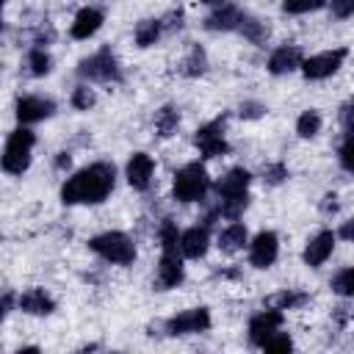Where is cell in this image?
Masks as SVG:
<instances>
[{"instance_id": "6da1fadb", "label": "cell", "mask_w": 354, "mask_h": 354, "mask_svg": "<svg viewBox=\"0 0 354 354\" xmlns=\"http://www.w3.org/2000/svg\"><path fill=\"white\" fill-rule=\"evenodd\" d=\"M116 171L111 163H91L80 171H75L64 185H61V202L64 205H97L108 199L113 191Z\"/></svg>"}, {"instance_id": "7a4b0ae2", "label": "cell", "mask_w": 354, "mask_h": 354, "mask_svg": "<svg viewBox=\"0 0 354 354\" xmlns=\"http://www.w3.org/2000/svg\"><path fill=\"white\" fill-rule=\"evenodd\" d=\"M249 180H252V174L238 166V169H230V171L216 183L221 216H227V218H238V216H241V210L249 205V194H246Z\"/></svg>"}, {"instance_id": "3957f363", "label": "cell", "mask_w": 354, "mask_h": 354, "mask_svg": "<svg viewBox=\"0 0 354 354\" xmlns=\"http://www.w3.org/2000/svg\"><path fill=\"white\" fill-rule=\"evenodd\" d=\"M88 249L94 254H100L102 260L108 263H116V266H130L136 260V246L133 241L124 235V232H102V235H94L88 241Z\"/></svg>"}, {"instance_id": "277c9868", "label": "cell", "mask_w": 354, "mask_h": 354, "mask_svg": "<svg viewBox=\"0 0 354 354\" xmlns=\"http://www.w3.org/2000/svg\"><path fill=\"white\" fill-rule=\"evenodd\" d=\"M207 188H210V177H207L205 166L202 163H188L174 174L171 194L180 202H199L207 194Z\"/></svg>"}, {"instance_id": "5b68a950", "label": "cell", "mask_w": 354, "mask_h": 354, "mask_svg": "<svg viewBox=\"0 0 354 354\" xmlns=\"http://www.w3.org/2000/svg\"><path fill=\"white\" fill-rule=\"evenodd\" d=\"M36 144V136L25 127L14 130L6 141V149H3V171L6 174H22L28 171L30 166V149Z\"/></svg>"}, {"instance_id": "8992f818", "label": "cell", "mask_w": 354, "mask_h": 354, "mask_svg": "<svg viewBox=\"0 0 354 354\" xmlns=\"http://www.w3.org/2000/svg\"><path fill=\"white\" fill-rule=\"evenodd\" d=\"M77 75H83L88 80H100V83H119L122 80L119 61H116V55L108 47H102L94 55L83 58L80 66H77Z\"/></svg>"}, {"instance_id": "52a82bcc", "label": "cell", "mask_w": 354, "mask_h": 354, "mask_svg": "<svg viewBox=\"0 0 354 354\" xmlns=\"http://www.w3.org/2000/svg\"><path fill=\"white\" fill-rule=\"evenodd\" d=\"M346 55H348V50H346V47L318 53V55H313V58L301 61V72H304V77H307V80H324V77L335 75V72L343 66Z\"/></svg>"}, {"instance_id": "ba28073f", "label": "cell", "mask_w": 354, "mask_h": 354, "mask_svg": "<svg viewBox=\"0 0 354 354\" xmlns=\"http://www.w3.org/2000/svg\"><path fill=\"white\" fill-rule=\"evenodd\" d=\"M194 144L199 147V152L205 155V158H218V155H224L230 147H227V141H224V116L221 119H213V122H207V124H202L199 130H196V136H194Z\"/></svg>"}, {"instance_id": "9c48e42d", "label": "cell", "mask_w": 354, "mask_h": 354, "mask_svg": "<svg viewBox=\"0 0 354 354\" xmlns=\"http://www.w3.org/2000/svg\"><path fill=\"white\" fill-rule=\"evenodd\" d=\"M205 329H210V313L205 307L183 310L166 321L169 335H194V332H205Z\"/></svg>"}, {"instance_id": "30bf717a", "label": "cell", "mask_w": 354, "mask_h": 354, "mask_svg": "<svg viewBox=\"0 0 354 354\" xmlns=\"http://www.w3.org/2000/svg\"><path fill=\"white\" fill-rule=\"evenodd\" d=\"M277 252H279V241L271 230L266 232H257L252 246H249V263L254 268H268L274 260H277Z\"/></svg>"}, {"instance_id": "8fae6325", "label": "cell", "mask_w": 354, "mask_h": 354, "mask_svg": "<svg viewBox=\"0 0 354 354\" xmlns=\"http://www.w3.org/2000/svg\"><path fill=\"white\" fill-rule=\"evenodd\" d=\"M279 326H282V313H279L277 307L263 310V313H257V315L249 321V340H252L254 346H263L274 332H279Z\"/></svg>"}, {"instance_id": "7c38bea8", "label": "cell", "mask_w": 354, "mask_h": 354, "mask_svg": "<svg viewBox=\"0 0 354 354\" xmlns=\"http://www.w3.org/2000/svg\"><path fill=\"white\" fill-rule=\"evenodd\" d=\"M180 249H163V257L158 263V288L169 290L174 285L183 282V260H180Z\"/></svg>"}, {"instance_id": "4fadbf2b", "label": "cell", "mask_w": 354, "mask_h": 354, "mask_svg": "<svg viewBox=\"0 0 354 354\" xmlns=\"http://www.w3.org/2000/svg\"><path fill=\"white\" fill-rule=\"evenodd\" d=\"M332 249H335V232H332V230H321V232L304 246L301 260H304L310 268H318V266L326 263V257L332 254Z\"/></svg>"}, {"instance_id": "5bb4252c", "label": "cell", "mask_w": 354, "mask_h": 354, "mask_svg": "<svg viewBox=\"0 0 354 354\" xmlns=\"http://www.w3.org/2000/svg\"><path fill=\"white\" fill-rule=\"evenodd\" d=\"M55 105L44 97H19L17 100V119L22 124H30V122H41L47 116H53Z\"/></svg>"}, {"instance_id": "9a60e30c", "label": "cell", "mask_w": 354, "mask_h": 354, "mask_svg": "<svg viewBox=\"0 0 354 354\" xmlns=\"http://www.w3.org/2000/svg\"><path fill=\"white\" fill-rule=\"evenodd\" d=\"M152 171H155V163H152V158H149L147 152H136V155L127 160V169H124L127 183H130L136 191H144V188L149 185Z\"/></svg>"}, {"instance_id": "2e32d148", "label": "cell", "mask_w": 354, "mask_h": 354, "mask_svg": "<svg viewBox=\"0 0 354 354\" xmlns=\"http://www.w3.org/2000/svg\"><path fill=\"white\" fill-rule=\"evenodd\" d=\"M246 14H241L232 3H221L207 19H205V28L207 30H238L241 22H243Z\"/></svg>"}, {"instance_id": "e0dca14e", "label": "cell", "mask_w": 354, "mask_h": 354, "mask_svg": "<svg viewBox=\"0 0 354 354\" xmlns=\"http://www.w3.org/2000/svg\"><path fill=\"white\" fill-rule=\"evenodd\" d=\"M100 28H102V11L86 6V8H80V11L75 14V22H72L69 33H72V39H88V36H94Z\"/></svg>"}, {"instance_id": "ac0fdd59", "label": "cell", "mask_w": 354, "mask_h": 354, "mask_svg": "<svg viewBox=\"0 0 354 354\" xmlns=\"http://www.w3.org/2000/svg\"><path fill=\"white\" fill-rule=\"evenodd\" d=\"M207 243H210L207 227H191V230H185V232L180 235V252H183V257H188V260L205 257Z\"/></svg>"}, {"instance_id": "d6986e66", "label": "cell", "mask_w": 354, "mask_h": 354, "mask_svg": "<svg viewBox=\"0 0 354 354\" xmlns=\"http://www.w3.org/2000/svg\"><path fill=\"white\" fill-rule=\"evenodd\" d=\"M296 66H301V50L296 44L277 47L268 58V72L271 75H285V72H293Z\"/></svg>"}, {"instance_id": "ffe728a7", "label": "cell", "mask_w": 354, "mask_h": 354, "mask_svg": "<svg viewBox=\"0 0 354 354\" xmlns=\"http://www.w3.org/2000/svg\"><path fill=\"white\" fill-rule=\"evenodd\" d=\"M19 310L22 313H30V315H50L55 310V301L41 288H30V290H25L19 296Z\"/></svg>"}, {"instance_id": "44dd1931", "label": "cell", "mask_w": 354, "mask_h": 354, "mask_svg": "<svg viewBox=\"0 0 354 354\" xmlns=\"http://www.w3.org/2000/svg\"><path fill=\"white\" fill-rule=\"evenodd\" d=\"M243 243H246V227L238 221L218 232V249L221 252H238Z\"/></svg>"}, {"instance_id": "7402d4cb", "label": "cell", "mask_w": 354, "mask_h": 354, "mask_svg": "<svg viewBox=\"0 0 354 354\" xmlns=\"http://www.w3.org/2000/svg\"><path fill=\"white\" fill-rule=\"evenodd\" d=\"M160 30H163V22L160 19H141L136 25V44L138 47H152L158 41Z\"/></svg>"}, {"instance_id": "603a6c76", "label": "cell", "mask_w": 354, "mask_h": 354, "mask_svg": "<svg viewBox=\"0 0 354 354\" xmlns=\"http://www.w3.org/2000/svg\"><path fill=\"white\" fill-rule=\"evenodd\" d=\"M177 124H180V113L171 108V105H163L158 113H155V130H158V136H171L174 130H177Z\"/></svg>"}, {"instance_id": "cb8c5ba5", "label": "cell", "mask_w": 354, "mask_h": 354, "mask_svg": "<svg viewBox=\"0 0 354 354\" xmlns=\"http://www.w3.org/2000/svg\"><path fill=\"white\" fill-rule=\"evenodd\" d=\"M318 130H321V113H318L315 108L304 111V113L299 116V122H296V133H299L301 138H313V136H318Z\"/></svg>"}, {"instance_id": "d4e9b609", "label": "cell", "mask_w": 354, "mask_h": 354, "mask_svg": "<svg viewBox=\"0 0 354 354\" xmlns=\"http://www.w3.org/2000/svg\"><path fill=\"white\" fill-rule=\"evenodd\" d=\"M180 72L183 75H188V77H194V75H202L205 72V53H202V47L199 44H194L191 47V53L185 55V61L180 64Z\"/></svg>"}, {"instance_id": "484cf974", "label": "cell", "mask_w": 354, "mask_h": 354, "mask_svg": "<svg viewBox=\"0 0 354 354\" xmlns=\"http://www.w3.org/2000/svg\"><path fill=\"white\" fill-rule=\"evenodd\" d=\"M28 69H30V75L44 77V75L53 69V61H50V55H47L41 47H33V50L28 53Z\"/></svg>"}, {"instance_id": "4316f807", "label": "cell", "mask_w": 354, "mask_h": 354, "mask_svg": "<svg viewBox=\"0 0 354 354\" xmlns=\"http://www.w3.org/2000/svg\"><path fill=\"white\" fill-rule=\"evenodd\" d=\"M332 290H335L337 296H354V266H348V268H343L340 274H335Z\"/></svg>"}, {"instance_id": "83f0119b", "label": "cell", "mask_w": 354, "mask_h": 354, "mask_svg": "<svg viewBox=\"0 0 354 354\" xmlns=\"http://www.w3.org/2000/svg\"><path fill=\"white\" fill-rule=\"evenodd\" d=\"M238 30H241L249 41H254V44H257V41H263V39H266V33H268V30L263 28V22H260V19H252V17H243V22H241V28H238Z\"/></svg>"}, {"instance_id": "f1b7e54d", "label": "cell", "mask_w": 354, "mask_h": 354, "mask_svg": "<svg viewBox=\"0 0 354 354\" xmlns=\"http://www.w3.org/2000/svg\"><path fill=\"white\" fill-rule=\"evenodd\" d=\"M304 293H290V290H285V293H279V296H274V299H268V304L271 307H277V310H290V307H299V304H304Z\"/></svg>"}, {"instance_id": "f546056e", "label": "cell", "mask_w": 354, "mask_h": 354, "mask_svg": "<svg viewBox=\"0 0 354 354\" xmlns=\"http://www.w3.org/2000/svg\"><path fill=\"white\" fill-rule=\"evenodd\" d=\"M324 6V0H282V8L288 14H307V11H318Z\"/></svg>"}, {"instance_id": "4dcf8cb0", "label": "cell", "mask_w": 354, "mask_h": 354, "mask_svg": "<svg viewBox=\"0 0 354 354\" xmlns=\"http://www.w3.org/2000/svg\"><path fill=\"white\" fill-rule=\"evenodd\" d=\"M337 158H340V166H343L348 174H354V136H346V138H343Z\"/></svg>"}, {"instance_id": "1f68e13d", "label": "cell", "mask_w": 354, "mask_h": 354, "mask_svg": "<svg viewBox=\"0 0 354 354\" xmlns=\"http://www.w3.org/2000/svg\"><path fill=\"white\" fill-rule=\"evenodd\" d=\"M72 105H75L77 111H88V108L94 105V91H91L88 86H77V88L72 91Z\"/></svg>"}, {"instance_id": "d6a6232c", "label": "cell", "mask_w": 354, "mask_h": 354, "mask_svg": "<svg viewBox=\"0 0 354 354\" xmlns=\"http://www.w3.org/2000/svg\"><path fill=\"white\" fill-rule=\"evenodd\" d=\"M263 348H266V351H290V348H293V340H290L288 335H282V332H274V335L263 343Z\"/></svg>"}, {"instance_id": "836d02e7", "label": "cell", "mask_w": 354, "mask_h": 354, "mask_svg": "<svg viewBox=\"0 0 354 354\" xmlns=\"http://www.w3.org/2000/svg\"><path fill=\"white\" fill-rule=\"evenodd\" d=\"M263 177H266V183H271V185H279V183L288 177V169H285L282 163H268V166L263 169Z\"/></svg>"}, {"instance_id": "e575fe53", "label": "cell", "mask_w": 354, "mask_h": 354, "mask_svg": "<svg viewBox=\"0 0 354 354\" xmlns=\"http://www.w3.org/2000/svg\"><path fill=\"white\" fill-rule=\"evenodd\" d=\"M340 124H343V130L348 136H354V100L343 102V108H340Z\"/></svg>"}, {"instance_id": "d590c367", "label": "cell", "mask_w": 354, "mask_h": 354, "mask_svg": "<svg viewBox=\"0 0 354 354\" xmlns=\"http://www.w3.org/2000/svg\"><path fill=\"white\" fill-rule=\"evenodd\" d=\"M332 17L335 19H346V17H351L354 14V0H332Z\"/></svg>"}, {"instance_id": "8d00e7d4", "label": "cell", "mask_w": 354, "mask_h": 354, "mask_svg": "<svg viewBox=\"0 0 354 354\" xmlns=\"http://www.w3.org/2000/svg\"><path fill=\"white\" fill-rule=\"evenodd\" d=\"M263 113H266V105H260V102H241V116L243 119H257Z\"/></svg>"}, {"instance_id": "74e56055", "label": "cell", "mask_w": 354, "mask_h": 354, "mask_svg": "<svg viewBox=\"0 0 354 354\" xmlns=\"http://www.w3.org/2000/svg\"><path fill=\"white\" fill-rule=\"evenodd\" d=\"M69 160H72V158H69V152H61V155L55 158V166H58V169H66V166H69Z\"/></svg>"}, {"instance_id": "f35d334b", "label": "cell", "mask_w": 354, "mask_h": 354, "mask_svg": "<svg viewBox=\"0 0 354 354\" xmlns=\"http://www.w3.org/2000/svg\"><path fill=\"white\" fill-rule=\"evenodd\" d=\"M343 235H346V238H351V241H354V221H348V224H346V227H343Z\"/></svg>"}, {"instance_id": "ab89813d", "label": "cell", "mask_w": 354, "mask_h": 354, "mask_svg": "<svg viewBox=\"0 0 354 354\" xmlns=\"http://www.w3.org/2000/svg\"><path fill=\"white\" fill-rule=\"evenodd\" d=\"M199 3H210V6H221L224 0H199Z\"/></svg>"}]
</instances>
